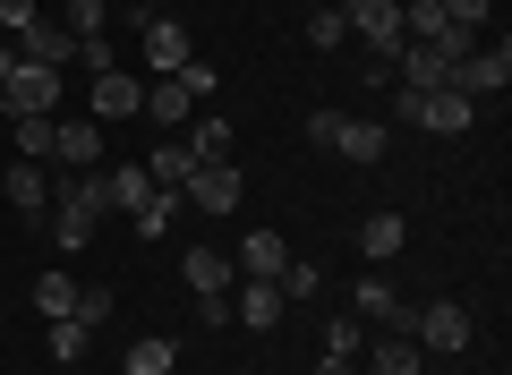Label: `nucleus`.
<instances>
[{
    "mask_svg": "<svg viewBox=\"0 0 512 375\" xmlns=\"http://www.w3.org/2000/svg\"><path fill=\"white\" fill-rule=\"evenodd\" d=\"M103 214H111V205H103V171H69L52 188V239H60V248H86Z\"/></svg>",
    "mask_w": 512,
    "mask_h": 375,
    "instance_id": "1",
    "label": "nucleus"
},
{
    "mask_svg": "<svg viewBox=\"0 0 512 375\" xmlns=\"http://www.w3.org/2000/svg\"><path fill=\"white\" fill-rule=\"evenodd\" d=\"M239 197H248V179H239V162H197L180 188V205H197V214H239Z\"/></svg>",
    "mask_w": 512,
    "mask_h": 375,
    "instance_id": "2",
    "label": "nucleus"
},
{
    "mask_svg": "<svg viewBox=\"0 0 512 375\" xmlns=\"http://www.w3.org/2000/svg\"><path fill=\"white\" fill-rule=\"evenodd\" d=\"M410 341H427V350H470V307L461 299H427V307H410Z\"/></svg>",
    "mask_w": 512,
    "mask_h": 375,
    "instance_id": "3",
    "label": "nucleus"
},
{
    "mask_svg": "<svg viewBox=\"0 0 512 375\" xmlns=\"http://www.w3.org/2000/svg\"><path fill=\"white\" fill-rule=\"evenodd\" d=\"M0 94H9V120H52V111H60V69H35V60H18Z\"/></svg>",
    "mask_w": 512,
    "mask_h": 375,
    "instance_id": "4",
    "label": "nucleus"
},
{
    "mask_svg": "<svg viewBox=\"0 0 512 375\" xmlns=\"http://www.w3.org/2000/svg\"><path fill=\"white\" fill-rule=\"evenodd\" d=\"M342 18H350V35L367 43V52H402V0H342Z\"/></svg>",
    "mask_w": 512,
    "mask_h": 375,
    "instance_id": "5",
    "label": "nucleus"
},
{
    "mask_svg": "<svg viewBox=\"0 0 512 375\" xmlns=\"http://www.w3.org/2000/svg\"><path fill=\"white\" fill-rule=\"evenodd\" d=\"M137 103H146V77H128V69H103L86 86V120H137Z\"/></svg>",
    "mask_w": 512,
    "mask_h": 375,
    "instance_id": "6",
    "label": "nucleus"
},
{
    "mask_svg": "<svg viewBox=\"0 0 512 375\" xmlns=\"http://www.w3.org/2000/svg\"><path fill=\"white\" fill-rule=\"evenodd\" d=\"M504 86H512V52H504V43L453 60V94H470V103H478V94H504Z\"/></svg>",
    "mask_w": 512,
    "mask_h": 375,
    "instance_id": "7",
    "label": "nucleus"
},
{
    "mask_svg": "<svg viewBox=\"0 0 512 375\" xmlns=\"http://www.w3.org/2000/svg\"><path fill=\"white\" fill-rule=\"evenodd\" d=\"M18 60H35V69H77V35H69L60 18H35V26L18 35Z\"/></svg>",
    "mask_w": 512,
    "mask_h": 375,
    "instance_id": "8",
    "label": "nucleus"
},
{
    "mask_svg": "<svg viewBox=\"0 0 512 375\" xmlns=\"http://www.w3.org/2000/svg\"><path fill=\"white\" fill-rule=\"evenodd\" d=\"M282 265H291L282 231H248V239H239V256H231V273H239V282H282Z\"/></svg>",
    "mask_w": 512,
    "mask_h": 375,
    "instance_id": "9",
    "label": "nucleus"
},
{
    "mask_svg": "<svg viewBox=\"0 0 512 375\" xmlns=\"http://www.w3.org/2000/svg\"><path fill=\"white\" fill-rule=\"evenodd\" d=\"M393 86L436 94V86H453V60H444V52H427V43H402V52H393Z\"/></svg>",
    "mask_w": 512,
    "mask_h": 375,
    "instance_id": "10",
    "label": "nucleus"
},
{
    "mask_svg": "<svg viewBox=\"0 0 512 375\" xmlns=\"http://www.w3.org/2000/svg\"><path fill=\"white\" fill-rule=\"evenodd\" d=\"M137 111H146L154 128H188L197 120V94H188V77H146V103Z\"/></svg>",
    "mask_w": 512,
    "mask_h": 375,
    "instance_id": "11",
    "label": "nucleus"
},
{
    "mask_svg": "<svg viewBox=\"0 0 512 375\" xmlns=\"http://www.w3.org/2000/svg\"><path fill=\"white\" fill-rule=\"evenodd\" d=\"M146 60H154V77H180L188 60H197V52H188V26H180V18H154V9H146Z\"/></svg>",
    "mask_w": 512,
    "mask_h": 375,
    "instance_id": "12",
    "label": "nucleus"
},
{
    "mask_svg": "<svg viewBox=\"0 0 512 375\" xmlns=\"http://www.w3.org/2000/svg\"><path fill=\"white\" fill-rule=\"evenodd\" d=\"M52 154L69 171H94L103 162V120H52Z\"/></svg>",
    "mask_w": 512,
    "mask_h": 375,
    "instance_id": "13",
    "label": "nucleus"
},
{
    "mask_svg": "<svg viewBox=\"0 0 512 375\" xmlns=\"http://www.w3.org/2000/svg\"><path fill=\"white\" fill-rule=\"evenodd\" d=\"M282 316H291V299H282L274 282H248V290L231 299V324H248V333H274Z\"/></svg>",
    "mask_w": 512,
    "mask_h": 375,
    "instance_id": "14",
    "label": "nucleus"
},
{
    "mask_svg": "<svg viewBox=\"0 0 512 375\" xmlns=\"http://www.w3.org/2000/svg\"><path fill=\"white\" fill-rule=\"evenodd\" d=\"M180 273H188V290H197V299H222V290L239 282L222 248H188V256H180Z\"/></svg>",
    "mask_w": 512,
    "mask_h": 375,
    "instance_id": "15",
    "label": "nucleus"
},
{
    "mask_svg": "<svg viewBox=\"0 0 512 375\" xmlns=\"http://www.w3.org/2000/svg\"><path fill=\"white\" fill-rule=\"evenodd\" d=\"M384 145H393L384 120H342L333 128V154H350V162H384Z\"/></svg>",
    "mask_w": 512,
    "mask_h": 375,
    "instance_id": "16",
    "label": "nucleus"
},
{
    "mask_svg": "<svg viewBox=\"0 0 512 375\" xmlns=\"http://www.w3.org/2000/svg\"><path fill=\"white\" fill-rule=\"evenodd\" d=\"M9 205L18 214H52V171L43 162H9Z\"/></svg>",
    "mask_w": 512,
    "mask_h": 375,
    "instance_id": "17",
    "label": "nucleus"
},
{
    "mask_svg": "<svg viewBox=\"0 0 512 375\" xmlns=\"http://www.w3.org/2000/svg\"><path fill=\"white\" fill-rule=\"evenodd\" d=\"M188 171H197L188 137H154V162H146V179H154V188H188Z\"/></svg>",
    "mask_w": 512,
    "mask_h": 375,
    "instance_id": "18",
    "label": "nucleus"
},
{
    "mask_svg": "<svg viewBox=\"0 0 512 375\" xmlns=\"http://www.w3.org/2000/svg\"><path fill=\"white\" fill-rule=\"evenodd\" d=\"M146 197H154V179L137 171V162H120V171H103V205H111V214H137Z\"/></svg>",
    "mask_w": 512,
    "mask_h": 375,
    "instance_id": "19",
    "label": "nucleus"
},
{
    "mask_svg": "<svg viewBox=\"0 0 512 375\" xmlns=\"http://www.w3.org/2000/svg\"><path fill=\"white\" fill-rule=\"evenodd\" d=\"M171 367H180V341H163V333L128 341V358H120V375H171Z\"/></svg>",
    "mask_w": 512,
    "mask_h": 375,
    "instance_id": "20",
    "label": "nucleus"
},
{
    "mask_svg": "<svg viewBox=\"0 0 512 375\" xmlns=\"http://www.w3.org/2000/svg\"><path fill=\"white\" fill-rule=\"evenodd\" d=\"M419 128H436V137H461V128H470V94L436 86V94H427V111H419Z\"/></svg>",
    "mask_w": 512,
    "mask_h": 375,
    "instance_id": "21",
    "label": "nucleus"
},
{
    "mask_svg": "<svg viewBox=\"0 0 512 375\" xmlns=\"http://www.w3.org/2000/svg\"><path fill=\"white\" fill-rule=\"evenodd\" d=\"M350 316H367V324H393V333H410V307L393 299V282H359V307Z\"/></svg>",
    "mask_w": 512,
    "mask_h": 375,
    "instance_id": "22",
    "label": "nucleus"
},
{
    "mask_svg": "<svg viewBox=\"0 0 512 375\" xmlns=\"http://www.w3.org/2000/svg\"><path fill=\"white\" fill-rule=\"evenodd\" d=\"M402 239H410L402 214H367L359 222V256H402Z\"/></svg>",
    "mask_w": 512,
    "mask_h": 375,
    "instance_id": "23",
    "label": "nucleus"
},
{
    "mask_svg": "<svg viewBox=\"0 0 512 375\" xmlns=\"http://www.w3.org/2000/svg\"><path fill=\"white\" fill-rule=\"evenodd\" d=\"M128 222H137V239H163L171 222H180V188H154V197L137 205V214H128Z\"/></svg>",
    "mask_w": 512,
    "mask_h": 375,
    "instance_id": "24",
    "label": "nucleus"
},
{
    "mask_svg": "<svg viewBox=\"0 0 512 375\" xmlns=\"http://www.w3.org/2000/svg\"><path fill=\"white\" fill-rule=\"evenodd\" d=\"M367 375H419V341H410V333H384L376 358H367Z\"/></svg>",
    "mask_w": 512,
    "mask_h": 375,
    "instance_id": "25",
    "label": "nucleus"
},
{
    "mask_svg": "<svg viewBox=\"0 0 512 375\" xmlns=\"http://www.w3.org/2000/svg\"><path fill=\"white\" fill-rule=\"evenodd\" d=\"M188 154L197 162H231V120H188Z\"/></svg>",
    "mask_w": 512,
    "mask_h": 375,
    "instance_id": "26",
    "label": "nucleus"
},
{
    "mask_svg": "<svg viewBox=\"0 0 512 375\" xmlns=\"http://www.w3.org/2000/svg\"><path fill=\"white\" fill-rule=\"evenodd\" d=\"M60 26H69L77 43H94V35L111 26V0H69V9H60Z\"/></svg>",
    "mask_w": 512,
    "mask_h": 375,
    "instance_id": "27",
    "label": "nucleus"
},
{
    "mask_svg": "<svg viewBox=\"0 0 512 375\" xmlns=\"http://www.w3.org/2000/svg\"><path fill=\"white\" fill-rule=\"evenodd\" d=\"M35 307H43V316H69V307H77V282H69V273H43V282H35Z\"/></svg>",
    "mask_w": 512,
    "mask_h": 375,
    "instance_id": "28",
    "label": "nucleus"
},
{
    "mask_svg": "<svg viewBox=\"0 0 512 375\" xmlns=\"http://www.w3.org/2000/svg\"><path fill=\"white\" fill-rule=\"evenodd\" d=\"M308 43H316V52H333V43H350V18H342V0L308 18Z\"/></svg>",
    "mask_w": 512,
    "mask_h": 375,
    "instance_id": "29",
    "label": "nucleus"
},
{
    "mask_svg": "<svg viewBox=\"0 0 512 375\" xmlns=\"http://www.w3.org/2000/svg\"><path fill=\"white\" fill-rule=\"evenodd\" d=\"M18 162H52V120H18Z\"/></svg>",
    "mask_w": 512,
    "mask_h": 375,
    "instance_id": "30",
    "label": "nucleus"
},
{
    "mask_svg": "<svg viewBox=\"0 0 512 375\" xmlns=\"http://www.w3.org/2000/svg\"><path fill=\"white\" fill-rule=\"evenodd\" d=\"M282 299H316V290H325V273H316V265H282Z\"/></svg>",
    "mask_w": 512,
    "mask_h": 375,
    "instance_id": "31",
    "label": "nucleus"
},
{
    "mask_svg": "<svg viewBox=\"0 0 512 375\" xmlns=\"http://www.w3.org/2000/svg\"><path fill=\"white\" fill-rule=\"evenodd\" d=\"M52 358H60V367H69V358H86V324H77V316L52 324Z\"/></svg>",
    "mask_w": 512,
    "mask_h": 375,
    "instance_id": "32",
    "label": "nucleus"
},
{
    "mask_svg": "<svg viewBox=\"0 0 512 375\" xmlns=\"http://www.w3.org/2000/svg\"><path fill=\"white\" fill-rule=\"evenodd\" d=\"M69 316H77V324H86V333H94V324L111 316V290H103V282H86V290H77V307H69Z\"/></svg>",
    "mask_w": 512,
    "mask_h": 375,
    "instance_id": "33",
    "label": "nucleus"
},
{
    "mask_svg": "<svg viewBox=\"0 0 512 375\" xmlns=\"http://www.w3.org/2000/svg\"><path fill=\"white\" fill-rule=\"evenodd\" d=\"M325 358H359V316H342V324H325Z\"/></svg>",
    "mask_w": 512,
    "mask_h": 375,
    "instance_id": "34",
    "label": "nucleus"
},
{
    "mask_svg": "<svg viewBox=\"0 0 512 375\" xmlns=\"http://www.w3.org/2000/svg\"><path fill=\"white\" fill-rule=\"evenodd\" d=\"M35 18H43L35 0H0V26H9V43H18V35H26V26H35Z\"/></svg>",
    "mask_w": 512,
    "mask_h": 375,
    "instance_id": "35",
    "label": "nucleus"
},
{
    "mask_svg": "<svg viewBox=\"0 0 512 375\" xmlns=\"http://www.w3.org/2000/svg\"><path fill=\"white\" fill-rule=\"evenodd\" d=\"M487 9H495V0H444V18H453V26H470V35L487 26Z\"/></svg>",
    "mask_w": 512,
    "mask_h": 375,
    "instance_id": "36",
    "label": "nucleus"
},
{
    "mask_svg": "<svg viewBox=\"0 0 512 375\" xmlns=\"http://www.w3.org/2000/svg\"><path fill=\"white\" fill-rule=\"evenodd\" d=\"M77 69H86V77H103V69H120V60H111V43L94 35V43H77Z\"/></svg>",
    "mask_w": 512,
    "mask_h": 375,
    "instance_id": "37",
    "label": "nucleus"
},
{
    "mask_svg": "<svg viewBox=\"0 0 512 375\" xmlns=\"http://www.w3.org/2000/svg\"><path fill=\"white\" fill-rule=\"evenodd\" d=\"M316 375H359V367H350V358H316Z\"/></svg>",
    "mask_w": 512,
    "mask_h": 375,
    "instance_id": "38",
    "label": "nucleus"
},
{
    "mask_svg": "<svg viewBox=\"0 0 512 375\" xmlns=\"http://www.w3.org/2000/svg\"><path fill=\"white\" fill-rule=\"evenodd\" d=\"M9 69H18V43H0V86H9Z\"/></svg>",
    "mask_w": 512,
    "mask_h": 375,
    "instance_id": "39",
    "label": "nucleus"
},
{
    "mask_svg": "<svg viewBox=\"0 0 512 375\" xmlns=\"http://www.w3.org/2000/svg\"><path fill=\"white\" fill-rule=\"evenodd\" d=\"M316 9H333V0H316Z\"/></svg>",
    "mask_w": 512,
    "mask_h": 375,
    "instance_id": "40",
    "label": "nucleus"
}]
</instances>
